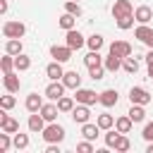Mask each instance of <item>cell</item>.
I'll return each mask as SVG.
<instances>
[{
  "label": "cell",
  "mask_w": 153,
  "mask_h": 153,
  "mask_svg": "<svg viewBox=\"0 0 153 153\" xmlns=\"http://www.w3.org/2000/svg\"><path fill=\"white\" fill-rule=\"evenodd\" d=\"M57 24H60V29L69 31V29H74V24H76V17H74V14H69V12H65V14L57 19Z\"/></svg>",
  "instance_id": "cell-27"
},
{
  "label": "cell",
  "mask_w": 153,
  "mask_h": 153,
  "mask_svg": "<svg viewBox=\"0 0 153 153\" xmlns=\"http://www.w3.org/2000/svg\"><path fill=\"white\" fill-rule=\"evenodd\" d=\"M72 53H74V50H72L67 43H65V45H53V48H50V57L57 60V62H67V60H72Z\"/></svg>",
  "instance_id": "cell-5"
},
{
  "label": "cell",
  "mask_w": 153,
  "mask_h": 153,
  "mask_svg": "<svg viewBox=\"0 0 153 153\" xmlns=\"http://www.w3.org/2000/svg\"><path fill=\"white\" fill-rule=\"evenodd\" d=\"M129 148H131V143H129V139L122 134V136H120V141L115 143V151H120V153H127Z\"/></svg>",
  "instance_id": "cell-41"
},
{
  "label": "cell",
  "mask_w": 153,
  "mask_h": 153,
  "mask_svg": "<svg viewBox=\"0 0 153 153\" xmlns=\"http://www.w3.org/2000/svg\"><path fill=\"white\" fill-rule=\"evenodd\" d=\"M108 53L120 55V57L124 60V57H129V55H131V45H129L127 41H112V43H110V48H108Z\"/></svg>",
  "instance_id": "cell-7"
},
{
  "label": "cell",
  "mask_w": 153,
  "mask_h": 153,
  "mask_svg": "<svg viewBox=\"0 0 153 153\" xmlns=\"http://www.w3.org/2000/svg\"><path fill=\"white\" fill-rule=\"evenodd\" d=\"M29 67H31V57H29V55H24V53L14 55V69H17V72H26Z\"/></svg>",
  "instance_id": "cell-24"
},
{
  "label": "cell",
  "mask_w": 153,
  "mask_h": 153,
  "mask_svg": "<svg viewBox=\"0 0 153 153\" xmlns=\"http://www.w3.org/2000/svg\"><path fill=\"white\" fill-rule=\"evenodd\" d=\"M76 151L79 153H93V143L86 139V141H81V143H76Z\"/></svg>",
  "instance_id": "cell-42"
},
{
  "label": "cell",
  "mask_w": 153,
  "mask_h": 153,
  "mask_svg": "<svg viewBox=\"0 0 153 153\" xmlns=\"http://www.w3.org/2000/svg\"><path fill=\"white\" fill-rule=\"evenodd\" d=\"M74 98H76V103H84V105H96V103H100V93H96V91H91V88H76L74 91Z\"/></svg>",
  "instance_id": "cell-2"
},
{
  "label": "cell",
  "mask_w": 153,
  "mask_h": 153,
  "mask_svg": "<svg viewBox=\"0 0 153 153\" xmlns=\"http://www.w3.org/2000/svg\"><path fill=\"white\" fill-rule=\"evenodd\" d=\"M24 105H26V110H29V112H38V110L43 108V98H41L38 93H29Z\"/></svg>",
  "instance_id": "cell-20"
},
{
  "label": "cell",
  "mask_w": 153,
  "mask_h": 153,
  "mask_svg": "<svg viewBox=\"0 0 153 153\" xmlns=\"http://www.w3.org/2000/svg\"><path fill=\"white\" fill-rule=\"evenodd\" d=\"M26 33V26L22 22H5L2 24V36L5 38H22Z\"/></svg>",
  "instance_id": "cell-3"
},
{
  "label": "cell",
  "mask_w": 153,
  "mask_h": 153,
  "mask_svg": "<svg viewBox=\"0 0 153 153\" xmlns=\"http://www.w3.org/2000/svg\"><path fill=\"white\" fill-rule=\"evenodd\" d=\"M115 22H117V26H120L122 31H127V29H131V26H134L136 17H134V14H127V17H120V19H115Z\"/></svg>",
  "instance_id": "cell-34"
},
{
  "label": "cell",
  "mask_w": 153,
  "mask_h": 153,
  "mask_svg": "<svg viewBox=\"0 0 153 153\" xmlns=\"http://www.w3.org/2000/svg\"><path fill=\"white\" fill-rule=\"evenodd\" d=\"M100 105H105V108L117 105V91H115V88H105V91L100 93Z\"/></svg>",
  "instance_id": "cell-21"
},
{
  "label": "cell",
  "mask_w": 153,
  "mask_h": 153,
  "mask_svg": "<svg viewBox=\"0 0 153 153\" xmlns=\"http://www.w3.org/2000/svg\"><path fill=\"white\" fill-rule=\"evenodd\" d=\"M120 136H122V131H117V129H108V134H105V146H108V148H115V143L120 141Z\"/></svg>",
  "instance_id": "cell-33"
},
{
  "label": "cell",
  "mask_w": 153,
  "mask_h": 153,
  "mask_svg": "<svg viewBox=\"0 0 153 153\" xmlns=\"http://www.w3.org/2000/svg\"><path fill=\"white\" fill-rule=\"evenodd\" d=\"M76 2H79V0H76Z\"/></svg>",
  "instance_id": "cell-49"
},
{
  "label": "cell",
  "mask_w": 153,
  "mask_h": 153,
  "mask_svg": "<svg viewBox=\"0 0 153 153\" xmlns=\"http://www.w3.org/2000/svg\"><path fill=\"white\" fill-rule=\"evenodd\" d=\"M134 17H136L139 24H148V22L153 19V10H151L148 5H139V7L134 10Z\"/></svg>",
  "instance_id": "cell-14"
},
{
  "label": "cell",
  "mask_w": 153,
  "mask_h": 153,
  "mask_svg": "<svg viewBox=\"0 0 153 153\" xmlns=\"http://www.w3.org/2000/svg\"><path fill=\"white\" fill-rule=\"evenodd\" d=\"M45 129V120H43V115L41 112H31L29 115V131H43Z\"/></svg>",
  "instance_id": "cell-15"
},
{
  "label": "cell",
  "mask_w": 153,
  "mask_h": 153,
  "mask_svg": "<svg viewBox=\"0 0 153 153\" xmlns=\"http://www.w3.org/2000/svg\"><path fill=\"white\" fill-rule=\"evenodd\" d=\"M103 65H105V69H108V72H117V69L122 67V57H120V55L108 53V57H105V62H103Z\"/></svg>",
  "instance_id": "cell-25"
},
{
  "label": "cell",
  "mask_w": 153,
  "mask_h": 153,
  "mask_svg": "<svg viewBox=\"0 0 153 153\" xmlns=\"http://www.w3.org/2000/svg\"><path fill=\"white\" fill-rule=\"evenodd\" d=\"M5 88H7V93H17L19 91V86H22V81H19V76L14 74V72H10V74H5Z\"/></svg>",
  "instance_id": "cell-19"
},
{
  "label": "cell",
  "mask_w": 153,
  "mask_h": 153,
  "mask_svg": "<svg viewBox=\"0 0 153 153\" xmlns=\"http://www.w3.org/2000/svg\"><path fill=\"white\" fill-rule=\"evenodd\" d=\"M100 60H103V57H100L98 50H88V53L84 55V65H86V67H98V65H103Z\"/></svg>",
  "instance_id": "cell-26"
},
{
  "label": "cell",
  "mask_w": 153,
  "mask_h": 153,
  "mask_svg": "<svg viewBox=\"0 0 153 153\" xmlns=\"http://www.w3.org/2000/svg\"><path fill=\"white\" fill-rule=\"evenodd\" d=\"M38 112L43 115V120H45V122H55V120H57L60 108H57V105H53V103H43V108H41Z\"/></svg>",
  "instance_id": "cell-17"
},
{
  "label": "cell",
  "mask_w": 153,
  "mask_h": 153,
  "mask_svg": "<svg viewBox=\"0 0 153 153\" xmlns=\"http://www.w3.org/2000/svg\"><path fill=\"white\" fill-rule=\"evenodd\" d=\"M122 69H124L127 74H136V72H139V60L131 57V55L124 57V60H122Z\"/></svg>",
  "instance_id": "cell-28"
},
{
  "label": "cell",
  "mask_w": 153,
  "mask_h": 153,
  "mask_svg": "<svg viewBox=\"0 0 153 153\" xmlns=\"http://www.w3.org/2000/svg\"><path fill=\"white\" fill-rule=\"evenodd\" d=\"M146 65H148V74L153 72V48L148 50V55H146Z\"/></svg>",
  "instance_id": "cell-44"
},
{
  "label": "cell",
  "mask_w": 153,
  "mask_h": 153,
  "mask_svg": "<svg viewBox=\"0 0 153 153\" xmlns=\"http://www.w3.org/2000/svg\"><path fill=\"white\" fill-rule=\"evenodd\" d=\"M7 12V0H0V14Z\"/></svg>",
  "instance_id": "cell-46"
},
{
  "label": "cell",
  "mask_w": 153,
  "mask_h": 153,
  "mask_svg": "<svg viewBox=\"0 0 153 153\" xmlns=\"http://www.w3.org/2000/svg\"><path fill=\"white\" fill-rule=\"evenodd\" d=\"M45 153H60V148H57V146H53V143H50V146H48V148H45Z\"/></svg>",
  "instance_id": "cell-45"
},
{
  "label": "cell",
  "mask_w": 153,
  "mask_h": 153,
  "mask_svg": "<svg viewBox=\"0 0 153 153\" xmlns=\"http://www.w3.org/2000/svg\"><path fill=\"white\" fill-rule=\"evenodd\" d=\"M0 67H2V74H10L12 69H14V55H5L2 60H0Z\"/></svg>",
  "instance_id": "cell-35"
},
{
  "label": "cell",
  "mask_w": 153,
  "mask_h": 153,
  "mask_svg": "<svg viewBox=\"0 0 153 153\" xmlns=\"http://www.w3.org/2000/svg\"><path fill=\"white\" fill-rule=\"evenodd\" d=\"M151 98H153V96H151L143 86H131V91H129V100L136 103V105H148Z\"/></svg>",
  "instance_id": "cell-4"
},
{
  "label": "cell",
  "mask_w": 153,
  "mask_h": 153,
  "mask_svg": "<svg viewBox=\"0 0 153 153\" xmlns=\"http://www.w3.org/2000/svg\"><path fill=\"white\" fill-rule=\"evenodd\" d=\"M0 129L7 131V134H17V131H19V122L2 110V112H0Z\"/></svg>",
  "instance_id": "cell-9"
},
{
  "label": "cell",
  "mask_w": 153,
  "mask_h": 153,
  "mask_svg": "<svg viewBox=\"0 0 153 153\" xmlns=\"http://www.w3.org/2000/svg\"><path fill=\"white\" fill-rule=\"evenodd\" d=\"M127 14H134L131 2H129V0H115V5H112V17L120 19V17H127Z\"/></svg>",
  "instance_id": "cell-10"
},
{
  "label": "cell",
  "mask_w": 153,
  "mask_h": 153,
  "mask_svg": "<svg viewBox=\"0 0 153 153\" xmlns=\"http://www.w3.org/2000/svg\"><path fill=\"white\" fill-rule=\"evenodd\" d=\"M65 12H69V14H74V17H81V7H79L76 0H67V2H65Z\"/></svg>",
  "instance_id": "cell-36"
},
{
  "label": "cell",
  "mask_w": 153,
  "mask_h": 153,
  "mask_svg": "<svg viewBox=\"0 0 153 153\" xmlns=\"http://www.w3.org/2000/svg\"><path fill=\"white\" fill-rule=\"evenodd\" d=\"M146 153H153V143H148V148H146Z\"/></svg>",
  "instance_id": "cell-47"
},
{
  "label": "cell",
  "mask_w": 153,
  "mask_h": 153,
  "mask_svg": "<svg viewBox=\"0 0 153 153\" xmlns=\"http://www.w3.org/2000/svg\"><path fill=\"white\" fill-rule=\"evenodd\" d=\"M10 146H14V139H10V134H7V131H2V134H0V151H2V153H7V151H10Z\"/></svg>",
  "instance_id": "cell-38"
},
{
  "label": "cell",
  "mask_w": 153,
  "mask_h": 153,
  "mask_svg": "<svg viewBox=\"0 0 153 153\" xmlns=\"http://www.w3.org/2000/svg\"><path fill=\"white\" fill-rule=\"evenodd\" d=\"M62 84L67 86V88H79L81 86V76H79V72H65V76H62Z\"/></svg>",
  "instance_id": "cell-18"
},
{
  "label": "cell",
  "mask_w": 153,
  "mask_h": 153,
  "mask_svg": "<svg viewBox=\"0 0 153 153\" xmlns=\"http://www.w3.org/2000/svg\"><path fill=\"white\" fill-rule=\"evenodd\" d=\"M127 115L131 117V122H134V124L146 120V110H143V105H136V103H131V108H129V112H127Z\"/></svg>",
  "instance_id": "cell-22"
},
{
  "label": "cell",
  "mask_w": 153,
  "mask_h": 153,
  "mask_svg": "<svg viewBox=\"0 0 153 153\" xmlns=\"http://www.w3.org/2000/svg\"><path fill=\"white\" fill-rule=\"evenodd\" d=\"M103 43H105V41H103V36H100V33H93V36H88V38H86V45H88L91 50H100V48H103Z\"/></svg>",
  "instance_id": "cell-32"
},
{
  "label": "cell",
  "mask_w": 153,
  "mask_h": 153,
  "mask_svg": "<svg viewBox=\"0 0 153 153\" xmlns=\"http://www.w3.org/2000/svg\"><path fill=\"white\" fill-rule=\"evenodd\" d=\"M74 100H76V98H72V96H62V98H57V108H60V112H72V110H74Z\"/></svg>",
  "instance_id": "cell-29"
},
{
  "label": "cell",
  "mask_w": 153,
  "mask_h": 153,
  "mask_svg": "<svg viewBox=\"0 0 153 153\" xmlns=\"http://www.w3.org/2000/svg\"><path fill=\"white\" fill-rule=\"evenodd\" d=\"M134 36H136L141 43H146L148 48H153V29H151L148 24H139V26L134 29Z\"/></svg>",
  "instance_id": "cell-6"
},
{
  "label": "cell",
  "mask_w": 153,
  "mask_h": 153,
  "mask_svg": "<svg viewBox=\"0 0 153 153\" xmlns=\"http://www.w3.org/2000/svg\"><path fill=\"white\" fill-rule=\"evenodd\" d=\"M131 124H134V122H131V117H129V115H122V117H117V120H115V129H117V131H122V134H129V131H131Z\"/></svg>",
  "instance_id": "cell-23"
},
{
  "label": "cell",
  "mask_w": 153,
  "mask_h": 153,
  "mask_svg": "<svg viewBox=\"0 0 153 153\" xmlns=\"http://www.w3.org/2000/svg\"><path fill=\"white\" fill-rule=\"evenodd\" d=\"M151 79H153V72H151Z\"/></svg>",
  "instance_id": "cell-48"
},
{
  "label": "cell",
  "mask_w": 153,
  "mask_h": 153,
  "mask_svg": "<svg viewBox=\"0 0 153 153\" xmlns=\"http://www.w3.org/2000/svg\"><path fill=\"white\" fill-rule=\"evenodd\" d=\"M65 88H67V86L62 84V79H60V81H50V84L45 86V96H48L50 100H57V98L65 96Z\"/></svg>",
  "instance_id": "cell-12"
},
{
  "label": "cell",
  "mask_w": 153,
  "mask_h": 153,
  "mask_svg": "<svg viewBox=\"0 0 153 153\" xmlns=\"http://www.w3.org/2000/svg\"><path fill=\"white\" fill-rule=\"evenodd\" d=\"M12 139H14V148H17V151H24V148L29 146V136H26V134H14Z\"/></svg>",
  "instance_id": "cell-39"
},
{
  "label": "cell",
  "mask_w": 153,
  "mask_h": 153,
  "mask_svg": "<svg viewBox=\"0 0 153 153\" xmlns=\"http://www.w3.org/2000/svg\"><path fill=\"white\" fill-rule=\"evenodd\" d=\"M45 76L50 79V81H60L62 76H65V69H62V62H57V60H53L48 67H45Z\"/></svg>",
  "instance_id": "cell-13"
},
{
  "label": "cell",
  "mask_w": 153,
  "mask_h": 153,
  "mask_svg": "<svg viewBox=\"0 0 153 153\" xmlns=\"http://www.w3.org/2000/svg\"><path fill=\"white\" fill-rule=\"evenodd\" d=\"M72 120H74L76 124H86V122L91 120V110H88V105L76 103V108L72 110Z\"/></svg>",
  "instance_id": "cell-8"
},
{
  "label": "cell",
  "mask_w": 153,
  "mask_h": 153,
  "mask_svg": "<svg viewBox=\"0 0 153 153\" xmlns=\"http://www.w3.org/2000/svg\"><path fill=\"white\" fill-rule=\"evenodd\" d=\"M14 105H17V98H14V96H2V98H0V108H2V110H12Z\"/></svg>",
  "instance_id": "cell-40"
},
{
  "label": "cell",
  "mask_w": 153,
  "mask_h": 153,
  "mask_svg": "<svg viewBox=\"0 0 153 153\" xmlns=\"http://www.w3.org/2000/svg\"><path fill=\"white\" fill-rule=\"evenodd\" d=\"M5 53H10V55H19V53H22V41H19V38H7V43H5Z\"/></svg>",
  "instance_id": "cell-30"
},
{
  "label": "cell",
  "mask_w": 153,
  "mask_h": 153,
  "mask_svg": "<svg viewBox=\"0 0 153 153\" xmlns=\"http://www.w3.org/2000/svg\"><path fill=\"white\" fill-rule=\"evenodd\" d=\"M96 122H98V127H100V129H105V131L115 127V117H112V115H108V112L98 115V120H96Z\"/></svg>",
  "instance_id": "cell-31"
},
{
  "label": "cell",
  "mask_w": 153,
  "mask_h": 153,
  "mask_svg": "<svg viewBox=\"0 0 153 153\" xmlns=\"http://www.w3.org/2000/svg\"><path fill=\"white\" fill-rule=\"evenodd\" d=\"M41 134H43L45 143H60V141H65V127H60V124H55V122H50Z\"/></svg>",
  "instance_id": "cell-1"
},
{
  "label": "cell",
  "mask_w": 153,
  "mask_h": 153,
  "mask_svg": "<svg viewBox=\"0 0 153 153\" xmlns=\"http://www.w3.org/2000/svg\"><path fill=\"white\" fill-rule=\"evenodd\" d=\"M146 141H153V122H148L146 127H143V134H141Z\"/></svg>",
  "instance_id": "cell-43"
},
{
  "label": "cell",
  "mask_w": 153,
  "mask_h": 153,
  "mask_svg": "<svg viewBox=\"0 0 153 153\" xmlns=\"http://www.w3.org/2000/svg\"><path fill=\"white\" fill-rule=\"evenodd\" d=\"M81 136L88 139V141H96V139L100 136V127H98V122H96V124H91V122L81 124Z\"/></svg>",
  "instance_id": "cell-16"
},
{
  "label": "cell",
  "mask_w": 153,
  "mask_h": 153,
  "mask_svg": "<svg viewBox=\"0 0 153 153\" xmlns=\"http://www.w3.org/2000/svg\"><path fill=\"white\" fill-rule=\"evenodd\" d=\"M108 69H105V65H98V67H88V76L93 79V81H98V79H103V74H105Z\"/></svg>",
  "instance_id": "cell-37"
},
{
  "label": "cell",
  "mask_w": 153,
  "mask_h": 153,
  "mask_svg": "<svg viewBox=\"0 0 153 153\" xmlns=\"http://www.w3.org/2000/svg\"><path fill=\"white\" fill-rule=\"evenodd\" d=\"M65 43H67L72 50H79V48L86 43V38H84L76 29H69V31H67V36H65Z\"/></svg>",
  "instance_id": "cell-11"
}]
</instances>
